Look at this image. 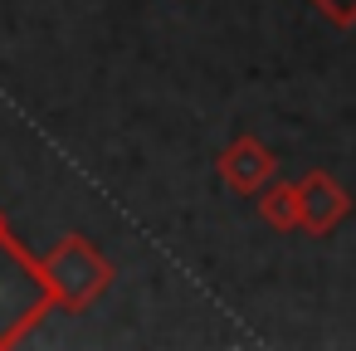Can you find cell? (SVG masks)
I'll list each match as a JSON object with an SVG mask.
<instances>
[{
  "label": "cell",
  "instance_id": "1",
  "mask_svg": "<svg viewBox=\"0 0 356 351\" xmlns=\"http://www.w3.org/2000/svg\"><path fill=\"white\" fill-rule=\"evenodd\" d=\"M49 307H54V293L44 283V268L0 225V346H15L25 327H35Z\"/></svg>",
  "mask_w": 356,
  "mask_h": 351
},
{
  "label": "cell",
  "instance_id": "4",
  "mask_svg": "<svg viewBox=\"0 0 356 351\" xmlns=\"http://www.w3.org/2000/svg\"><path fill=\"white\" fill-rule=\"evenodd\" d=\"M220 176L234 195H259L273 176H278V156L259 142V137H239L220 152Z\"/></svg>",
  "mask_w": 356,
  "mask_h": 351
},
{
  "label": "cell",
  "instance_id": "3",
  "mask_svg": "<svg viewBox=\"0 0 356 351\" xmlns=\"http://www.w3.org/2000/svg\"><path fill=\"white\" fill-rule=\"evenodd\" d=\"M351 215V195L327 176V171H307L302 181H298V229H307V234H332L341 220Z\"/></svg>",
  "mask_w": 356,
  "mask_h": 351
},
{
  "label": "cell",
  "instance_id": "2",
  "mask_svg": "<svg viewBox=\"0 0 356 351\" xmlns=\"http://www.w3.org/2000/svg\"><path fill=\"white\" fill-rule=\"evenodd\" d=\"M40 268H44V283H49L54 302L69 307V312H83V307H88L93 297H103L108 283H113V263H108L83 234L59 239V249L44 254Z\"/></svg>",
  "mask_w": 356,
  "mask_h": 351
},
{
  "label": "cell",
  "instance_id": "5",
  "mask_svg": "<svg viewBox=\"0 0 356 351\" xmlns=\"http://www.w3.org/2000/svg\"><path fill=\"white\" fill-rule=\"evenodd\" d=\"M259 215H264L268 229L293 234L298 229V181H268L259 190Z\"/></svg>",
  "mask_w": 356,
  "mask_h": 351
}]
</instances>
